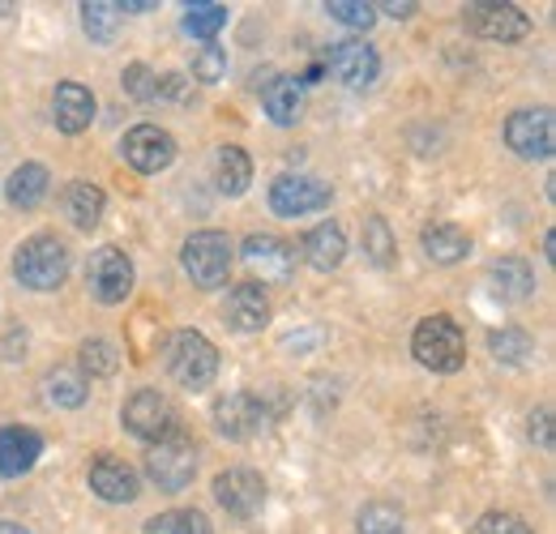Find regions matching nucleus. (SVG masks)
<instances>
[{
	"label": "nucleus",
	"mask_w": 556,
	"mask_h": 534,
	"mask_svg": "<svg viewBox=\"0 0 556 534\" xmlns=\"http://www.w3.org/2000/svg\"><path fill=\"white\" fill-rule=\"evenodd\" d=\"M412 351H416L419 364L432 368V372H458L463 359H467V338H463L454 317L437 313V317H424L416 326Z\"/></svg>",
	"instance_id": "f257e3e1"
},
{
	"label": "nucleus",
	"mask_w": 556,
	"mask_h": 534,
	"mask_svg": "<svg viewBox=\"0 0 556 534\" xmlns=\"http://www.w3.org/2000/svg\"><path fill=\"white\" fill-rule=\"evenodd\" d=\"M13 274L30 291H56L65 282V274H70V253H65V244L56 236H35V240H26L17 249Z\"/></svg>",
	"instance_id": "f03ea898"
},
{
	"label": "nucleus",
	"mask_w": 556,
	"mask_h": 534,
	"mask_svg": "<svg viewBox=\"0 0 556 534\" xmlns=\"http://www.w3.org/2000/svg\"><path fill=\"white\" fill-rule=\"evenodd\" d=\"M167 372L185 390H206L210 381L218 377V351H214V342L202 338L198 330L172 334V342H167Z\"/></svg>",
	"instance_id": "7ed1b4c3"
},
{
	"label": "nucleus",
	"mask_w": 556,
	"mask_h": 534,
	"mask_svg": "<svg viewBox=\"0 0 556 534\" xmlns=\"http://www.w3.org/2000/svg\"><path fill=\"white\" fill-rule=\"evenodd\" d=\"M146 474L154 479L159 492H185V487L193 483V474H198V449H193V441H185V436L176 432V436L150 445V454H146Z\"/></svg>",
	"instance_id": "20e7f679"
},
{
	"label": "nucleus",
	"mask_w": 556,
	"mask_h": 534,
	"mask_svg": "<svg viewBox=\"0 0 556 534\" xmlns=\"http://www.w3.org/2000/svg\"><path fill=\"white\" fill-rule=\"evenodd\" d=\"M231 257H236V249H231V240L223 231H198V236H189L185 240V253H180V262H185L189 278L198 287H223L227 274H231Z\"/></svg>",
	"instance_id": "39448f33"
},
{
	"label": "nucleus",
	"mask_w": 556,
	"mask_h": 534,
	"mask_svg": "<svg viewBox=\"0 0 556 534\" xmlns=\"http://www.w3.org/2000/svg\"><path fill=\"white\" fill-rule=\"evenodd\" d=\"M86 287L99 304H125L134 295V262L116 244H103L86 266Z\"/></svg>",
	"instance_id": "423d86ee"
},
{
	"label": "nucleus",
	"mask_w": 556,
	"mask_h": 534,
	"mask_svg": "<svg viewBox=\"0 0 556 534\" xmlns=\"http://www.w3.org/2000/svg\"><path fill=\"white\" fill-rule=\"evenodd\" d=\"M121 419H125V428H129L134 436L150 441V445L176 436V406L167 402V394H159V390H138V394H129Z\"/></svg>",
	"instance_id": "0eeeda50"
},
{
	"label": "nucleus",
	"mask_w": 556,
	"mask_h": 534,
	"mask_svg": "<svg viewBox=\"0 0 556 534\" xmlns=\"http://www.w3.org/2000/svg\"><path fill=\"white\" fill-rule=\"evenodd\" d=\"M463 22L471 35L492 39V43H518L531 35V17L518 4H467Z\"/></svg>",
	"instance_id": "6e6552de"
},
{
	"label": "nucleus",
	"mask_w": 556,
	"mask_h": 534,
	"mask_svg": "<svg viewBox=\"0 0 556 534\" xmlns=\"http://www.w3.org/2000/svg\"><path fill=\"white\" fill-rule=\"evenodd\" d=\"M505 141L514 154L522 158H548L556 141V125L548 107H527V112H514L509 125H505Z\"/></svg>",
	"instance_id": "1a4fd4ad"
},
{
	"label": "nucleus",
	"mask_w": 556,
	"mask_h": 534,
	"mask_svg": "<svg viewBox=\"0 0 556 534\" xmlns=\"http://www.w3.org/2000/svg\"><path fill=\"white\" fill-rule=\"evenodd\" d=\"M121 150H125V163H129V167L154 176V171L172 167V158H176V137L167 134V129H159V125H138V129L125 134V145H121Z\"/></svg>",
	"instance_id": "9d476101"
},
{
	"label": "nucleus",
	"mask_w": 556,
	"mask_h": 534,
	"mask_svg": "<svg viewBox=\"0 0 556 534\" xmlns=\"http://www.w3.org/2000/svg\"><path fill=\"white\" fill-rule=\"evenodd\" d=\"M214 496L231 518H257L266 505V483L253 470H223L214 479Z\"/></svg>",
	"instance_id": "9b49d317"
},
{
	"label": "nucleus",
	"mask_w": 556,
	"mask_h": 534,
	"mask_svg": "<svg viewBox=\"0 0 556 534\" xmlns=\"http://www.w3.org/2000/svg\"><path fill=\"white\" fill-rule=\"evenodd\" d=\"M266 419H270L266 406L257 402V394H249V390H236V394L218 398V406H214V423H218V432L231 436V441L257 436V432L266 428Z\"/></svg>",
	"instance_id": "f8f14e48"
},
{
	"label": "nucleus",
	"mask_w": 556,
	"mask_h": 534,
	"mask_svg": "<svg viewBox=\"0 0 556 534\" xmlns=\"http://www.w3.org/2000/svg\"><path fill=\"white\" fill-rule=\"evenodd\" d=\"M270 205L282 218H300V214L326 209L330 205V185H321L313 176H278L270 185Z\"/></svg>",
	"instance_id": "ddd939ff"
},
{
	"label": "nucleus",
	"mask_w": 556,
	"mask_h": 534,
	"mask_svg": "<svg viewBox=\"0 0 556 534\" xmlns=\"http://www.w3.org/2000/svg\"><path fill=\"white\" fill-rule=\"evenodd\" d=\"M240 257L253 274H262V282H287L295 269V249L278 236H249Z\"/></svg>",
	"instance_id": "4468645a"
},
{
	"label": "nucleus",
	"mask_w": 556,
	"mask_h": 534,
	"mask_svg": "<svg viewBox=\"0 0 556 534\" xmlns=\"http://www.w3.org/2000/svg\"><path fill=\"white\" fill-rule=\"evenodd\" d=\"M330 68H334V77H339L343 86L368 90V86L377 81V73H381V61H377V52H372L364 39H343V43L330 48Z\"/></svg>",
	"instance_id": "2eb2a0df"
},
{
	"label": "nucleus",
	"mask_w": 556,
	"mask_h": 534,
	"mask_svg": "<svg viewBox=\"0 0 556 534\" xmlns=\"http://www.w3.org/2000/svg\"><path fill=\"white\" fill-rule=\"evenodd\" d=\"M90 487L108 505H129V500H138V470L112 454H99L90 462Z\"/></svg>",
	"instance_id": "dca6fc26"
},
{
	"label": "nucleus",
	"mask_w": 556,
	"mask_h": 534,
	"mask_svg": "<svg viewBox=\"0 0 556 534\" xmlns=\"http://www.w3.org/2000/svg\"><path fill=\"white\" fill-rule=\"evenodd\" d=\"M227 321H231V330H240V334L266 330V326H270V300H266V291H262L257 282L231 287V295H227Z\"/></svg>",
	"instance_id": "f3484780"
},
{
	"label": "nucleus",
	"mask_w": 556,
	"mask_h": 534,
	"mask_svg": "<svg viewBox=\"0 0 556 534\" xmlns=\"http://www.w3.org/2000/svg\"><path fill=\"white\" fill-rule=\"evenodd\" d=\"M52 120L61 134H86L94 120V94L81 81H61L52 94Z\"/></svg>",
	"instance_id": "a211bd4d"
},
{
	"label": "nucleus",
	"mask_w": 556,
	"mask_h": 534,
	"mask_svg": "<svg viewBox=\"0 0 556 534\" xmlns=\"http://www.w3.org/2000/svg\"><path fill=\"white\" fill-rule=\"evenodd\" d=\"M300 253H304V262L313 269L330 274V269L343 266V257H348V236H343L339 223H321V227H313V231L304 236Z\"/></svg>",
	"instance_id": "6ab92c4d"
},
{
	"label": "nucleus",
	"mask_w": 556,
	"mask_h": 534,
	"mask_svg": "<svg viewBox=\"0 0 556 534\" xmlns=\"http://www.w3.org/2000/svg\"><path fill=\"white\" fill-rule=\"evenodd\" d=\"M39 454H43L39 432H30V428H4L0 432V474L4 479L26 474V470L39 462Z\"/></svg>",
	"instance_id": "aec40b11"
},
{
	"label": "nucleus",
	"mask_w": 556,
	"mask_h": 534,
	"mask_svg": "<svg viewBox=\"0 0 556 534\" xmlns=\"http://www.w3.org/2000/svg\"><path fill=\"white\" fill-rule=\"evenodd\" d=\"M424 253L437 266H454L471 253V236L454 223H432V227H424Z\"/></svg>",
	"instance_id": "412c9836"
},
{
	"label": "nucleus",
	"mask_w": 556,
	"mask_h": 534,
	"mask_svg": "<svg viewBox=\"0 0 556 534\" xmlns=\"http://www.w3.org/2000/svg\"><path fill=\"white\" fill-rule=\"evenodd\" d=\"M262 103H266V116L275 125H295L300 112H304V81L300 77H275L262 90Z\"/></svg>",
	"instance_id": "4be33fe9"
},
{
	"label": "nucleus",
	"mask_w": 556,
	"mask_h": 534,
	"mask_svg": "<svg viewBox=\"0 0 556 534\" xmlns=\"http://www.w3.org/2000/svg\"><path fill=\"white\" fill-rule=\"evenodd\" d=\"M214 180H218V193L240 198L249 189V180H253V158L240 145H223L218 158H214Z\"/></svg>",
	"instance_id": "5701e85b"
},
{
	"label": "nucleus",
	"mask_w": 556,
	"mask_h": 534,
	"mask_svg": "<svg viewBox=\"0 0 556 534\" xmlns=\"http://www.w3.org/2000/svg\"><path fill=\"white\" fill-rule=\"evenodd\" d=\"M492 291H496V300L518 304V300H527L535 291V274L522 257H505V262L492 266Z\"/></svg>",
	"instance_id": "b1692460"
},
{
	"label": "nucleus",
	"mask_w": 556,
	"mask_h": 534,
	"mask_svg": "<svg viewBox=\"0 0 556 534\" xmlns=\"http://www.w3.org/2000/svg\"><path fill=\"white\" fill-rule=\"evenodd\" d=\"M48 185H52L48 167H39V163H22V167L9 176L4 193H9V201H13L17 209H35L39 201L48 198Z\"/></svg>",
	"instance_id": "393cba45"
},
{
	"label": "nucleus",
	"mask_w": 556,
	"mask_h": 534,
	"mask_svg": "<svg viewBox=\"0 0 556 534\" xmlns=\"http://www.w3.org/2000/svg\"><path fill=\"white\" fill-rule=\"evenodd\" d=\"M65 214L73 218V227H81V231L99 227V218H103V193L90 180H73L70 189H65Z\"/></svg>",
	"instance_id": "a878e982"
},
{
	"label": "nucleus",
	"mask_w": 556,
	"mask_h": 534,
	"mask_svg": "<svg viewBox=\"0 0 556 534\" xmlns=\"http://www.w3.org/2000/svg\"><path fill=\"white\" fill-rule=\"evenodd\" d=\"M81 22H86V35H90L94 43H112V39H116V26H121V4L86 0V4H81Z\"/></svg>",
	"instance_id": "bb28decb"
},
{
	"label": "nucleus",
	"mask_w": 556,
	"mask_h": 534,
	"mask_svg": "<svg viewBox=\"0 0 556 534\" xmlns=\"http://www.w3.org/2000/svg\"><path fill=\"white\" fill-rule=\"evenodd\" d=\"M146 534H210V522L198 509H172L146 522Z\"/></svg>",
	"instance_id": "cd10ccee"
},
{
	"label": "nucleus",
	"mask_w": 556,
	"mask_h": 534,
	"mask_svg": "<svg viewBox=\"0 0 556 534\" xmlns=\"http://www.w3.org/2000/svg\"><path fill=\"white\" fill-rule=\"evenodd\" d=\"M223 26H227V4H189L185 9V30L198 35V39H206V43Z\"/></svg>",
	"instance_id": "c85d7f7f"
},
{
	"label": "nucleus",
	"mask_w": 556,
	"mask_h": 534,
	"mask_svg": "<svg viewBox=\"0 0 556 534\" xmlns=\"http://www.w3.org/2000/svg\"><path fill=\"white\" fill-rule=\"evenodd\" d=\"M48 398L56 402V406H81L86 402V377H77L70 368H56L48 377Z\"/></svg>",
	"instance_id": "c756f323"
},
{
	"label": "nucleus",
	"mask_w": 556,
	"mask_h": 534,
	"mask_svg": "<svg viewBox=\"0 0 556 534\" xmlns=\"http://www.w3.org/2000/svg\"><path fill=\"white\" fill-rule=\"evenodd\" d=\"M488 346H492V355L505 359V364H522L527 355H535V342L522 334V330H496V334L488 338Z\"/></svg>",
	"instance_id": "7c9ffc66"
},
{
	"label": "nucleus",
	"mask_w": 556,
	"mask_h": 534,
	"mask_svg": "<svg viewBox=\"0 0 556 534\" xmlns=\"http://www.w3.org/2000/svg\"><path fill=\"white\" fill-rule=\"evenodd\" d=\"M116 364H121V355H116V346H112V342L94 338V342H86V346H81V368H86L90 377H112V372H116Z\"/></svg>",
	"instance_id": "2f4dec72"
},
{
	"label": "nucleus",
	"mask_w": 556,
	"mask_h": 534,
	"mask_svg": "<svg viewBox=\"0 0 556 534\" xmlns=\"http://www.w3.org/2000/svg\"><path fill=\"white\" fill-rule=\"evenodd\" d=\"M326 13H330L334 22L351 26V30H368V26L377 22V9H372V4H364V0H330V4H326Z\"/></svg>",
	"instance_id": "473e14b6"
},
{
	"label": "nucleus",
	"mask_w": 556,
	"mask_h": 534,
	"mask_svg": "<svg viewBox=\"0 0 556 534\" xmlns=\"http://www.w3.org/2000/svg\"><path fill=\"white\" fill-rule=\"evenodd\" d=\"M359 534H403V513L394 505H368L359 513Z\"/></svg>",
	"instance_id": "72a5a7b5"
},
{
	"label": "nucleus",
	"mask_w": 556,
	"mask_h": 534,
	"mask_svg": "<svg viewBox=\"0 0 556 534\" xmlns=\"http://www.w3.org/2000/svg\"><path fill=\"white\" fill-rule=\"evenodd\" d=\"M364 253H372V262H377V266H390L394 240H390L386 218H368V227H364Z\"/></svg>",
	"instance_id": "f704fd0d"
},
{
	"label": "nucleus",
	"mask_w": 556,
	"mask_h": 534,
	"mask_svg": "<svg viewBox=\"0 0 556 534\" xmlns=\"http://www.w3.org/2000/svg\"><path fill=\"white\" fill-rule=\"evenodd\" d=\"M125 94H129V99H141V103H146V99H159V77L146 65H129L125 68Z\"/></svg>",
	"instance_id": "c9c22d12"
},
{
	"label": "nucleus",
	"mask_w": 556,
	"mask_h": 534,
	"mask_svg": "<svg viewBox=\"0 0 556 534\" xmlns=\"http://www.w3.org/2000/svg\"><path fill=\"white\" fill-rule=\"evenodd\" d=\"M223 73H227V52L206 43V48L193 56V77H198V81H218Z\"/></svg>",
	"instance_id": "e433bc0d"
},
{
	"label": "nucleus",
	"mask_w": 556,
	"mask_h": 534,
	"mask_svg": "<svg viewBox=\"0 0 556 534\" xmlns=\"http://www.w3.org/2000/svg\"><path fill=\"white\" fill-rule=\"evenodd\" d=\"M471 534H531V526L522 522V518H514V513H484Z\"/></svg>",
	"instance_id": "4c0bfd02"
},
{
	"label": "nucleus",
	"mask_w": 556,
	"mask_h": 534,
	"mask_svg": "<svg viewBox=\"0 0 556 534\" xmlns=\"http://www.w3.org/2000/svg\"><path fill=\"white\" fill-rule=\"evenodd\" d=\"M531 441H540L544 449H553V415L548 410L531 415Z\"/></svg>",
	"instance_id": "58836bf2"
},
{
	"label": "nucleus",
	"mask_w": 556,
	"mask_h": 534,
	"mask_svg": "<svg viewBox=\"0 0 556 534\" xmlns=\"http://www.w3.org/2000/svg\"><path fill=\"white\" fill-rule=\"evenodd\" d=\"M381 13H390V17H412L416 4H381Z\"/></svg>",
	"instance_id": "ea45409f"
},
{
	"label": "nucleus",
	"mask_w": 556,
	"mask_h": 534,
	"mask_svg": "<svg viewBox=\"0 0 556 534\" xmlns=\"http://www.w3.org/2000/svg\"><path fill=\"white\" fill-rule=\"evenodd\" d=\"M0 534H30V531H22V526H13V522H0Z\"/></svg>",
	"instance_id": "a19ab883"
}]
</instances>
